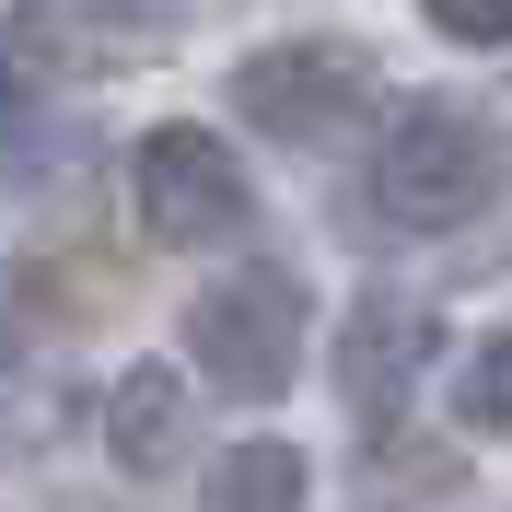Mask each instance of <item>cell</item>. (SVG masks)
<instances>
[{"label":"cell","mask_w":512,"mask_h":512,"mask_svg":"<svg viewBox=\"0 0 512 512\" xmlns=\"http://www.w3.org/2000/svg\"><path fill=\"white\" fill-rule=\"evenodd\" d=\"M361 187H373V222H384V233H454V222H478L489 187H501V140H489L478 105L419 94V105L384 117Z\"/></svg>","instance_id":"cell-1"},{"label":"cell","mask_w":512,"mask_h":512,"mask_svg":"<svg viewBox=\"0 0 512 512\" xmlns=\"http://www.w3.org/2000/svg\"><path fill=\"white\" fill-rule=\"evenodd\" d=\"M187 373L210 384V396H245V408L291 396V373H303V280H291V268H233V280H210L187 303Z\"/></svg>","instance_id":"cell-2"},{"label":"cell","mask_w":512,"mask_h":512,"mask_svg":"<svg viewBox=\"0 0 512 512\" xmlns=\"http://www.w3.org/2000/svg\"><path fill=\"white\" fill-rule=\"evenodd\" d=\"M233 117L256 140H291V152H326L338 128L373 117V59L338 47V35H291V47H256L233 70Z\"/></svg>","instance_id":"cell-3"},{"label":"cell","mask_w":512,"mask_h":512,"mask_svg":"<svg viewBox=\"0 0 512 512\" xmlns=\"http://www.w3.org/2000/svg\"><path fill=\"white\" fill-rule=\"evenodd\" d=\"M128 187H140V233L152 245H233L245 210H256V187H245L222 128H152L128 152Z\"/></svg>","instance_id":"cell-4"},{"label":"cell","mask_w":512,"mask_h":512,"mask_svg":"<svg viewBox=\"0 0 512 512\" xmlns=\"http://www.w3.org/2000/svg\"><path fill=\"white\" fill-rule=\"evenodd\" d=\"M431 361H443V315H431L419 291H361L350 326H338V408H350L361 431H396Z\"/></svg>","instance_id":"cell-5"},{"label":"cell","mask_w":512,"mask_h":512,"mask_svg":"<svg viewBox=\"0 0 512 512\" xmlns=\"http://www.w3.org/2000/svg\"><path fill=\"white\" fill-rule=\"evenodd\" d=\"M198 408H187V373H163V361H128L117 396H105V454H117L128 478H163L175 454H187Z\"/></svg>","instance_id":"cell-6"},{"label":"cell","mask_w":512,"mask_h":512,"mask_svg":"<svg viewBox=\"0 0 512 512\" xmlns=\"http://www.w3.org/2000/svg\"><path fill=\"white\" fill-rule=\"evenodd\" d=\"M198 512H303V454H291V443H233V454H210Z\"/></svg>","instance_id":"cell-7"},{"label":"cell","mask_w":512,"mask_h":512,"mask_svg":"<svg viewBox=\"0 0 512 512\" xmlns=\"http://www.w3.org/2000/svg\"><path fill=\"white\" fill-rule=\"evenodd\" d=\"M454 419L478 431V443H512V338H478L466 373H454Z\"/></svg>","instance_id":"cell-8"},{"label":"cell","mask_w":512,"mask_h":512,"mask_svg":"<svg viewBox=\"0 0 512 512\" xmlns=\"http://www.w3.org/2000/svg\"><path fill=\"white\" fill-rule=\"evenodd\" d=\"M431 12V35H454V47H512V0H419Z\"/></svg>","instance_id":"cell-9"},{"label":"cell","mask_w":512,"mask_h":512,"mask_svg":"<svg viewBox=\"0 0 512 512\" xmlns=\"http://www.w3.org/2000/svg\"><path fill=\"white\" fill-rule=\"evenodd\" d=\"M24 105H35V82H24V47H12V35H0V140H12V128H24Z\"/></svg>","instance_id":"cell-10"},{"label":"cell","mask_w":512,"mask_h":512,"mask_svg":"<svg viewBox=\"0 0 512 512\" xmlns=\"http://www.w3.org/2000/svg\"><path fill=\"white\" fill-rule=\"evenodd\" d=\"M12 361H24V303L0 291V373H12Z\"/></svg>","instance_id":"cell-11"},{"label":"cell","mask_w":512,"mask_h":512,"mask_svg":"<svg viewBox=\"0 0 512 512\" xmlns=\"http://www.w3.org/2000/svg\"><path fill=\"white\" fill-rule=\"evenodd\" d=\"M82 12H128V24H163L175 0H82Z\"/></svg>","instance_id":"cell-12"}]
</instances>
